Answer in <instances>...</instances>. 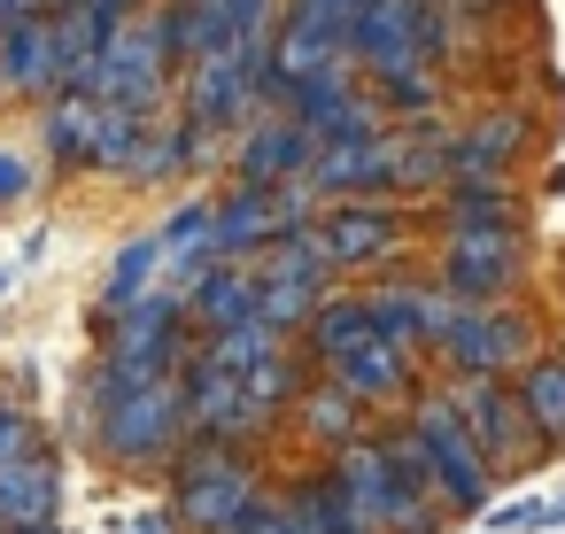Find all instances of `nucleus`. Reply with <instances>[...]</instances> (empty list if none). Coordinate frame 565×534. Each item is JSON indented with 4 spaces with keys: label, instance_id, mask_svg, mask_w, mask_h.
Listing matches in <instances>:
<instances>
[{
    "label": "nucleus",
    "instance_id": "3",
    "mask_svg": "<svg viewBox=\"0 0 565 534\" xmlns=\"http://www.w3.org/2000/svg\"><path fill=\"white\" fill-rule=\"evenodd\" d=\"M256 511H264V480L225 441H194L179 457V503H171L179 526H194V534H241Z\"/></svg>",
    "mask_w": 565,
    "mask_h": 534
},
{
    "label": "nucleus",
    "instance_id": "14",
    "mask_svg": "<svg viewBox=\"0 0 565 534\" xmlns=\"http://www.w3.org/2000/svg\"><path fill=\"white\" fill-rule=\"evenodd\" d=\"M326 380L349 395V403H411L418 395V372H411V349H395V341H364V349H349L341 364H326Z\"/></svg>",
    "mask_w": 565,
    "mask_h": 534
},
{
    "label": "nucleus",
    "instance_id": "35",
    "mask_svg": "<svg viewBox=\"0 0 565 534\" xmlns=\"http://www.w3.org/2000/svg\"><path fill=\"white\" fill-rule=\"evenodd\" d=\"M0 295H9V271H0Z\"/></svg>",
    "mask_w": 565,
    "mask_h": 534
},
{
    "label": "nucleus",
    "instance_id": "1",
    "mask_svg": "<svg viewBox=\"0 0 565 534\" xmlns=\"http://www.w3.org/2000/svg\"><path fill=\"white\" fill-rule=\"evenodd\" d=\"M387 449L418 472V488L441 511H480L488 503V464L472 457V441H465V426H457V410H449L441 387L434 395H411V418L387 434Z\"/></svg>",
    "mask_w": 565,
    "mask_h": 534
},
{
    "label": "nucleus",
    "instance_id": "9",
    "mask_svg": "<svg viewBox=\"0 0 565 534\" xmlns=\"http://www.w3.org/2000/svg\"><path fill=\"white\" fill-rule=\"evenodd\" d=\"M426 17H434V0H364L356 9L349 55L372 71V86L426 71Z\"/></svg>",
    "mask_w": 565,
    "mask_h": 534
},
{
    "label": "nucleus",
    "instance_id": "17",
    "mask_svg": "<svg viewBox=\"0 0 565 534\" xmlns=\"http://www.w3.org/2000/svg\"><path fill=\"white\" fill-rule=\"evenodd\" d=\"M55 495H63V472L55 457H17V464H0V534H17V526H55Z\"/></svg>",
    "mask_w": 565,
    "mask_h": 534
},
{
    "label": "nucleus",
    "instance_id": "34",
    "mask_svg": "<svg viewBox=\"0 0 565 534\" xmlns=\"http://www.w3.org/2000/svg\"><path fill=\"white\" fill-rule=\"evenodd\" d=\"M17 534H63V526H17Z\"/></svg>",
    "mask_w": 565,
    "mask_h": 534
},
{
    "label": "nucleus",
    "instance_id": "23",
    "mask_svg": "<svg viewBox=\"0 0 565 534\" xmlns=\"http://www.w3.org/2000/svg\"><path fill=\"white\" fill-rule=\"evenodd\" d=\"M302 341H310V356H318V364H341L349 349H364V341H380V333H372L364 295H326V302H318V318L302 325Z\"/></svg>",
    "mask_w": 565,
    "mask_h": 534
},
{
    "label": "nucleus",
    "instance_id": "22",
    "mask_svg": "<svg viewBox=\"0 0 565 534\" xmlns=\"http://www.w3.org/2000/svg\"><path fill=\"white\" fill-rule=\"evenodd\" d=\"M279 511H287V526H295V534H372V526L356 519V503H349V488H341L333 472L302 480Z\"/></svg>",
    "mask_w": 565,
    "mask_h": 534
},
{
    "label": "nucleus",
    "instance_id": "10",
    "mask_svg": "<svg viewBox=\"0 0 565 534\" xmlns=\"http://www.w3.org/2000/svg\"><path fill=\"white\" fill-rule=\"evenodd\" d=\"M264 63H271V32H256V40H233V47L202 55V63L186 71V102H194V117H186V125H202V132L233 125V117L256 102Z\"/></svg>",
    "mask_w": 565,
    "mask_h": 534
},
{
    "label": "nucleus",
    "instance_id": "7",
    "mask_svg": "<svg viewBox=\"0 0 565 534\" xmlns=\"http://www.w3.org/2000/svg\"><path fill=\"white\" fill-rule=\"evenodd\" d=\"M179 434H186V380H179V372L156 380V387H132V395H117V403L102 410V441H109V457H125V464L171 457Z\"/></svg>",
    "mask_w": 565,
    "mask_h": 534
},
{
    "label": "nucleus",
    "instance_id": "8",
    "mask_svg": "<svg viewBox=\"0 0 565 534\" xmlns=\"http://www.w3.org/2000/svg\"><path fill=\"white\" fill-rule=\"evenodd\" d=\"M519 271H526V233H449L434 256V287L457 295L465 310H488Z\"/></svg>",
    "mask_w": 565,
    "mask_h": 534
},
{
    "label": "nucleus",
    "instance_id": "15",
    "mask_svg": "<svg viewBox=\"0 0 565 534\" xmlns=\"http://www.w3.org/2000/svg\"><path fill=\"white\" fill-rule=\"evenodd\" d=\"M264 418H271V410H256L241 380L186 364V434H210V441H225V449H233V441H241V434H256Z\"/></svg>",
    "mask_w": 565,
    "mask_h": 534
},
{
    "label": "nucleus",
    "instance_id": "24",
    "mask_svg": "<svg viewBox=\"0 0 565 534\" xmlns=\"http://www.w3.org/2000/svg\"><path fill=\"white\" fill-rule=\"evenodd\" d=\"M140 132H148V117H132V109H109V102H94L86 163H94V171H125V163H132V148H140Z\"/></svg>",
    "mask_w": 565,
    "mask_h": 534
},
{
    "label": "nucleus",
    "instance_id": "2",
    "mask_svg": "<svg viewBox=\"0 0 565 534\" xmlns=\"http://www.w3.org/2000/svg\"><path fill=\"white\" fill-rule=\"evenodd\" d=\"M326 472L349 488V503H356V519H364L372 534H441V503L418 488V472H411L387 441H356V449H341Z\"/></svg>",
    "mask_w": 565,
    "mask_h": 534
},
{
    "label": "nucleus",
    "instance_id": "29",
    "mask_svg": "<svg viewBox=\"0 0 565 534\" xmlns=\"http://www.w3.org/2000/svg\"><path fill=\"white\" fill-rule=\"evenodd\" d=\"M372 102H380V109H411V117H426V109L441 102V78H434V71H411V78L372 86Z\"/></svg>",
    "mask_w": 565,
    "mask_h": 534
},
{
    "label": "nucleus",
    "instance_id": "33",
    "mask_svg": "<svg viewBox=\"0 0 565 534\" xmlns=\"http://www.w3.org/2000/svg\"><path fill=\"white\" fill-rule=\"evenodd\" d=\"M241 534H295V526H287V511H256Z\"/></svg>",
    "mask_w": 565,
    "mask_h": 534
},
{
    "label": "nucleus",
    "instance_id": "25",
    "mask_svg": "<svg viewBox=\"0 0 565 534\" xmlns=\"http://www.w3.org/2000/svg\"><path fill=\"white\" fill-rule=\"evenodd\" d=\"M364 310H372V333H380V341L418 349V279H387V287H372Z\"/></svg>",
    "mask_w": 565,
    "mask_h": 534
},
{
    "label": "nucleus",
    "instance_id": "5",
    "mask_svg": "<svg viewBox=\"0 0 565 534\" xmlns=\"http://www.w3.org/2000/svg\"><path fill=\"white\" fill-rule=\"evenodd\" d=\"M441 395H449V410H457L472 457L488 464V480H495V472H526V464L542 457V441H534V426H526L511 380H449Z\"/></svg>",
    "mask_w": 565,
    "mask_h": 534
},
{
    "label": "nucleus",
    "instance_id": "19",
    "mask_svg": "<svg viewBox=\"0 0 565 534\" xmlns=\"http://www.w3.org/2000/svg\"><path fill=\"white\" fill-rule=\"evenodd\" d=\"M186 310H194L210 333H241V325H256V271H248V264H217V271H202V287L186 295Z\"/></svg>",
    "mask_w": 565,
    "mask_h": 534
},
{
    "label": "nucleus",
    "instance_id": "18",
    "mask_svg": "<svg viewBox=\"0 0 565 534\" xmlns=\"http://www.w3.org/2000/svg\"><path fill=\"white\" fill-rule=\"evenodd\" d=\"M441 217H449V233H519V186L511 179H449Z\"/></svg>",
    "mask_w": 565,
    "mask_h": 534
},
{
    "label": "nucleus",
    "instance_id": "26",
    "mask_svg": "<svg viewBox=\"0 0 565 534\" xmlns=\"http://www.w3.org/2000/svg\"><path fill=\"white\" fill-rule=\"evenodd\" d=\"M156 279H163V241H132V248L117 256V271H109V295H102V302H109V318H117V310H132L140 295H156Z\"/></svg>",
    "mask_w": 565,
    "mask_h": 534
},
{
    "label": "nucleus",
    "instance_id": "4",
    "mask_svg": "<svg viewBox=\"0 0 565 534\" xmlns=\"http://www.w3.org/2000/svg\"><path fill=\"white\" fill-rule=\"evenodd\" d=\"M163 71H171V40H163V9L156 17H132V24H117V40L102 47V63L86 71V102H109V109H132V117H148L156 102H163Z\"/></svg>",
    "mask_w": 565,
    "mask_h": 534
},
{
    "label": "nucleus",
    "instance_id": "12",
    "mask_svg": "<svg viewBox=\"0 0 565 534\" xmlns=\"http://www.w3.org/2000/svg\"><path fill=\"white\" fill-rule=\"evenodd\" d=\"M0 86H9V94H47V86H71L63 32H55V17H47V9L0 32Z\"/></svg>",
    "mask_w": 565,
    "mask_h": 534
},
{
    "label": "nucleus",
    "instance_id": "13",
    "mask_svg": "<svg viewBox=\"0 0 565 534\" xmlns=\"http://www.w3.org/2000/svg\"><path fill=\"white\" fill-rule=\"evenodd\" d=\"M526 148V109H488L449 132V179H503Z\"/></svg>",
    "mask_w": 565,
    "mask_h": 534
},
{
    "label": "nucleus",
    "instance_id": "20",
    "mask_svg": "<svg viewBox=\"0 0 565 534\" xmlns=\"http://www.w3.org/2000/svg\"><path fill=\"white\" fill-rule=\"evenodd\" d=\"M295 418H302V434H310L318 449H333V457L364 441V403H349L333 380H310V387L295 395Z\"/></svg>",
    "mask_w": 565,
    "mask_h": 534
},
{
    "label": "nucleus",
    "instance_id": "31",
    "mask_svg": "<svg viewBox=\"0 0 565 534\" xmlns=\"http://www.w3.org/2000/svg\"><path fill=\"white\" fill-rule=\"evenodd\" d=\"M24 186H32V171H24V163H17V156H0V202H17V194H24Z\"/></svg>",
    "mask_w": 565,
    "mask_h": 534
},
{
    "label": "nucleus",
    "instance_id": "21",
    "mask_svg": "<svg viewBox=\"0 0 565 534\" xmlns=\"http://www.w3.org/2000/svg\"><path fill=\"white\" fill-rule=\"evenodd\" d=\"M511 395H519L534 441H542V449H565V356H534V364L511 380Z\"/></svg>",
    "mask_w": 565,
    "mask_h": 534
},
{
    "label": "nucleus",
    "instance_id": "32",
    "mask_svg": "<svg viewBox=\"0 0 565 534\" xmlns=\"http://www.w3.org/2000/svg\"><path fill=\"white\" fill-rule=\"evenodd\" d=\"M117 534H171V511H132Z\"/></svg>",
    "mask_w": 565,
    "mask_h": 534
},
{
    "label": "nucleus",
    "instance_id": "27",
    "mask_svg": "<svg viewBox=\"0 0 565 534\" xmlns=\"http://www.w3.org/2000/svg\"><path fill=\"white\" fill-rule=\"evenodd\" d=\"M86 132H94V102H86V94H63L55 117H47V148H55L63 163H86Z\"/></svg>",
    "mask_w": 565,
    "mask_h": 534
},
{
    "label": "nucleus",
    "instance_id": "30",
    "mask_svg": "<svg viewBox=\"0 0 565 534\" xmlns=\"http://www.w3.org/2000/svg\"><path fill=\"white\" fill-rule=\"evenodd\" d=\"M542 526H550V495H542V503H503V511H495V534H542Z\"/></svg>",
    "mask_w": 565,
    "mask_h": 534
},
{
    "label": "nucleus",
    "instance_id": "16",
    "mask_svg": "<svg viewBox=\"0 0 565 534\" xmlns=\"http://www.w3.org/2000/svg\"><path fill=\"white\" fill-rule=\"evenodd\" d=\"M310 163H318V148L295 117H271L241 140V186H295V179H310Z\"/></svg>",
    "mask_w": 565,
    "mask_h": 534
},
{
    "label": "nucleus",
    "instance_id": "28",
    "mask_svg": "<svg viewBox=\"0 0 565 534\" xmlns=\"http://www.w3.org/2000/svg\"><path fill=\"white\" fill-rule=\"evenodd\" d=\"M457 318H465V302L441 295L434 279H418V349H441V341L457 333Z\"/></svg>",
    "mask_w": 565,
    "mask_h": 534
},
{
    "label": "nucleus",
    "instance_id": "6",
    "mask_svg": "<svg viewBox=\"0 0 565 534\" xmlns=\"http://www.w3.org/2000/svg\"><path fill=\"white\" fill-rule=\"evenodd\" d=\"M542 349H534V318L526 310H465L457 318V333L441 341V364H449V380H519L526 364H534Z\"/></svg>",
    "mask_w": 565,
    "mask_h": 534
},
{
    "label": "nucleus",
    "instance_id": "11",
    "mask_svg": "<svg viewBox=\"0 0 565 534\" xmlns=\"http://www.w3.org/2000/svg\"><path fill=\"white\" fill-rule=\"evenodd\" d=\"M318 241H326L333 271H364V264H395V256H403L411 217L372 210V202H333V210H326V225H318Z\"/></svg>",
    "mask_w": 565,
    "mask_h": 534
}]
</instances>
